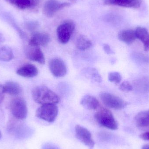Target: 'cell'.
<instances>
[{
  "label": "cell",
  "mask_w": 149,
  "mask_h": 149,
  "mask_svg": "<svg viewBox=\"0 0 149 149\" xmlns=\"http://www.w3.org/2000/svg\"><path fill=\"white\" fill-rule=\"evenodd\" d=\"M32 96L36 103L41 105L58 103L60 98L51 89L44 85L37 86L33 88Z\"/></svg>",
  "instance_id": "cell-1"
},
{
  "label": "cell",
  "mask_w": 149,
  "mask_h": 149,
  "mask_svg": "<svg viewBox=\"0 0 149 149\" xmlns=\"http://www.w3.org/2000/svg\"><path fill=\"white\" fill-rule=\"evenodd\" d=\"M18 120H11L9 122L7 126L8 132L18 139H26L31 136L33 133L32 130Z\"/></svg>",
  "instance_id": "cell-2"
},
{
  "label": "cell",
  "mask_w": 149,
  "mask_h": 149,
  "mask_svg": "<svg viewBox=\"0 0 149 149\" xmlns=\"http://www.w3.org/2000/svg\"><path fill=\"white\" fill-rule=\"evenodd\" d=\"M95 118L102 127L111 130H116L118 128V124L113 113L107 109H100L95 115Z\"/></svg>",
  "instance_id": "cell-3"
},
{
  "label": "cell",
  "mask_w": 149,
  "mask_h": 149,
  "mask_svg": "<svg viewBox=\"0 0 149 149\" xmlns=\"http://www.w3.org/2000/svg\"><path fill=\"white\" fill-rule=\"evenodd\" d=\"M58 113V107L56 104H44L38 109L36 115L39 119L52 123L56 119Z\"/></svg>",
  "instance_id": "cell-4"
},
{
  "label": "cell",
  "mask_w": 149,
  "mask_h": 149,
  "mask_svg": "<svg viewBox=\"0 0 149 149\" xmlns=\"http://www.w3.org/2000/svg\"><path fill=\"white\" fill-rule=\"evenodd\" d=\"M10 112L17 120H23L27 117L28 108L26 102L23 98L18 97L13 99L10 105Z\"/></svg>",
  "instance_id": "cell-5"
},
{
  "label": "cell",
  "mask_w": 149,
  "mask_h": 149,
  "mask_svg": "<svg viewBox=\"0 0 149 149\" xmlns=\"http://www.w3.org/2000/svg\"><path fill=\"white\" fill-rule=\"evenodd\" d=\"M75 29V24L71 20H66L57 29V36L61 43L65 44L70 41Z\"/></svg>",
  "instance_id": "cell-6"
},
{
  "label": "cell",
  "mask_w": 149,
  "mask_h": 149,
  "mask_svg": "<svg viewBox=\"0 0 149 149\" xmlns=\"http://www.w3.org/2000/svg\"><path fill=\"white\" fill-rule=\"evenodd\" d=\"M100 98L105 106L113 109H123L128 105L121 98L109 93H102Z\"/></svg>",
  "instance_id": "cell-7"
},
{
  "label": "cell",
  "mask_w": 149,
  "mask_h": 149,
  "mask_svg": "<svg viewBox=\"0 0 149 149\" xmlns=\"http://www.w3.org/2000/svg\"><path fill=\"white\" fill-rule=\"evenodd\" d=\"M70 5V3L61 2L57 0H47L44 5L43 11L46 17H52L58 11Z\"/></svg>",
  "instance_id": "cell-8"
},
{
  "label": "cell",
  "mask_w": 149,
  "mask_h": 149,
  "mask_svg": "<svg viewBox=\"0 0 149 149\" xmlns=\"http://www.w3.org/2000/svg\"><path fill=\"white\" fill-rule=\"evenodd\" d=\"M76 138L90 149H93L95 142L90 131L86 128L77 125L75 127Z\"/></svg>",
  "instance_id": "cell-9"
},
{
  "label": "cell",
  "mask_w": 149,
  "mask_h": 149,
  "mask_svg": "<svg viewBox=\"0 0 149 149\" xmlns=\"http://www.w3.org/2000/svg\"><path fill=\"white\" fill-rule=\"evenodd\" d=\"M24 53L26 57L29 60L41 64L45 63V57L40 47L29 45L25 48Z\"/></svg>",
  "instance_id": "cell-10"
},
{
  "label": "cell",
  "mask_w": 149,
  "mask_h": 149,
  "mask_svg": "<svg viewBox=\"0 0 149 149\" xmlns=\"http://www.w3.org/2000/svg\"><path fill=\"white\" fill-rule=\"evenodd\" d=\"M49 68L52 74L57 78L64 77L67 74L66 65L60 58L52 59L49 63Z\"/></svg>",
  "instance_id": "cell-11"
},
{
  "label": "cell",
  "mask_w": 149,
  "mask_h": 149,
  "mask_svg": "<svg viewBox=\"0 0 149 149\" xmlns=\"http://www.w3.org/2000/svg\"><path fill=\"white\" fill-rule=\"evenodd\" d=\"M103 3L106 5L138 9L141 6L142 0H104Z\"/></svg>",
  "instance_id": "cell-12"
},
{
  "label": "cell",
  "mask_w": 149,
  "mask_h": 149,
  "mask_svg": "<svg viewBox=\"0 0 149 149\" xmlns=\"http://www.w3.org/2000/svg\"><path fill=\"white\" fill-rule=\"evenodd\" d=\"M50 41V37L48 33L36 32L31 38L29 45L38 47L46 46L49 42Z\"/></svg>",
  "instance_id": "cell-13"
},
{
  "label": "cell",
  "mask_w": 149,
  "mask_h": 149,
  "mask_svg": "<svg viewBox=\"0 0 149 149\" xmlns=\"http://www.w3.org/2000/svg\"><path fill=\"white\" fill-rule=\"evenodd\" d=\"M7 2L21 10H26L37 7L40 0H5Z\"/></svg>",
  "instance_id": "cell-14"
},
{
  "label": "cell",
  "mask_w": 149,
  "mask_h": 149,
  "mask_svg": "<svg viewBox=\"0 0 149 149\" xmlns=\"http://www.w3.org/2000/svg\"><path fill=\"white\" fill-rule=\"evenodd\" d=\"M37 67L31 64H27L20 67L17 70V74L25 78H33L38 74Z\"/></svg>",
  "instance_id": "cell-15"
},
{
  "label": "cell",
  "mask_w": 149,
  "mask_h": 149,
  "mask_svg": "<svg viewBox=\"0 0 149 149\" xmlns=\"http://www.w3.org/2000/svg\"><path fill=\"white\" fill-rule=\"evenodd\" d=\"M136 38L139 39L143 45L145 51H149V32L144 27L138 26L135 30Z\"/></svg>",
  "instance_id": "cell-16"
},
{
  "label": "cell",
  "mask_w": 149,
  "mask_h": 149,
  "mask_svg": "<svg viewBox=\"0 0 149 149\" xmlns=\"http://www.w3.org/2000/svg\"><path fill=\"white\" fill-rule=\"evenodd\" d=\"M80 103L84 108L89 110H96L100 106L98 100L91 95H85L81 99Z\"/></svg>",
  "instance_id": "cell-17"
},
{
  "label": "cell",
  "mask_w": 149,
  "mask_h": 149,
  "mask_svg": "<svg viewBox=\"0 0 149 149\" xmlns=\"http://www.w3.org/2000/svg\"><path fill=\"white\" fill-rule=\"evenodd\" d=\"M118 38L120 41L128 45L133 43L136 39L135 31L132 29L122 31L118 34Z\"/></svg>",
  "instance_id": "cell-18"
},
{
  "label": "cell",
  "mask_w": 149,
  "mask_h": 149,
  "mask_svg": "<svg viewBox=\"0 0 149 149\" xmlns=\"http://www.w3.org/2000/svg\"><path fill=\"white\" fill-rule=\"evenodd\" d=\"M5 93L9 95H19L22 92V88L20 85L15 81H9L6 82L3 86Z\"/></svg>",
  "instance_id": "cell-19"
},
{
  "label": "cell",
  "mask_w": 149,
  "mask_h": 149,
  "mask_svg": "<svg viewBox=\"0 0 149 149\" xmlns=\"http://www.w3.org/2000/svg\"><path fill=\"white\" fill-rule=\"evenodd\" d=\"M136 124L140 127L149 126V110H145L138 113L135 117Z\"/></svg>",
  "instance_id": "cell-20"
},
{
  "label": "cell",
  "mask_w": 149,
  "mask_h": 149,
  "mask_svg": "<svg viewBox=\"0 0 149 149\" xmlns=\"http://www.w3.org/2000/svg\"><path fill=\"white\" fill-rule=\"evenodd\" d=\"M83 74L88 79L93 81L95 82H101L102 81L101 76L99 72L93 68H88L84 69L82 71Z\"/></svg>",
  "instance_id": "cell-21"
},
{
  "label": "cell",
  "mask_w": 149,
  "mask_h": 149,
  "mask_svg": "<svg viewBox=\"0 0 149 149\" xmlns=\"http://www.w3.org/2000/svg\"><path fill=\"white\" fill-rule=\"evenodd\" d=\"M14 58L13 51L6 45H0V61L9 62Z\"/></svg>",
  "instance_id": "cell-22"
},
{
  "label": "cell",
  "mask_w": 149,
  "mask_h": 149,
  "mask_svg": "<svg viewBox=\"0 0 149 149\" xmlns=\"http://www.w3.org/2000/svg\"><path fill=\"white\" fill-rule=\"evenodd\" d=\"M91 41L83 35H80L77 38L76 41V46L80 50H85L92 46Z\"/></svg>",
  "instance_id": "cell-23"
},
{
  "label": "cell",
  "mask_w": 149,
  "mask_h": 149,
  "mask_svg": "<svg viewBox=\"0 0 149 149\" xmlns=\"http://www.w3.org/2000/svg\"><path fill=\"white\" fill-rule=\"evenodd\" d=\"M108 79L110 82L118 84L121 81L122 76L119 72H110L108 74Z\"/></svg>",
  "instance_id": "cell-24"
},
{
  "label": "cell",
  "mask_w": 149,
  "mask_h": 149,
  "mask_svg": "<svg viewBox=\"0 0 149 149\" xmlns=\"http://www.w3.org/2000/svg\"><path fill=\"white\" fill-rule=\"evenodd\" d=\"M119 88L123 92H128L133 90V86L129 81H124L120 85Z\"/></svg>",
  "instance_id": "cell-25"
},
{
  "label": "cell",
  "mask_w": 149,
  "mask_h": 149,
  "mask_svg": "<svg viewBox=\"0 0 149 149\" xmlns=\"http://www.w3.org/2000/svg\"><path fill=\"white\" fill-rule=\"evenodd\" d=\"M38 26V24L36 22H28L26 24V27L29 31H33L36 30Z\"/></svg>",
  "instance_id": "cell-26"
},
{
  "label": "cell",
  "mask_w": 149,
  "mask_h": 149,
  "mask_svg": "<svg viewBox=\"0 0 149 149\" xmlns=\"http://www.w3.org/2000/svg\"><path fill=\"white\" fill-rule=\"evenodd\" d=\"M103 48L104 51L108 55L114 54V52L113 51V50L111 49V47L108 45L104 44L103 45Z\"/></svg>",
  "instance_id": "cell-27"
},
{
  "label": "cell",
  "mask_w": 149,
  "mask_h": 149,
  "mask_svg": "<svg viewBox=\"0 0 149 149\" xmlns=\"http://www.w3.org/2000/svg\"><path fill=\"white\" fill-rule=\"evenodd\" d=\"M42 149H59L57 147L51 143H47L42 146Z\"/></svg>",
  "instance_id": "cell-28"
},
{
  "label": "cell",
  "mask_w": 149,
  "mask_h": 149,
  "mask_svg": "<svg viewBox=\"0 0 149 149\" xmlns=\"http://www.w3.org/2000/svg\"><path fill=\"white\" fill-rule=\"evenodd\" d=\"M5 94L3 86L0 85V103H1L4 99Z\"/></svg>",
  "instance_id": "cell-29"
},
{
  "label": "cell",
  "mask_w": 149,
  "mask_h": 149,
  "mask_svg": "<svg viewBox=\"0 0 149 149\" xmlns=\"http://www.w3.org/2000/svg\"><path fill=\"white\" fill-rule=\"evenodd\" d=\"M140 137L142 140L149 141V132L142 133L140 135Z\"/></svg>",
  "instance_id": "cell-30"
},
{
  "label": "cell",
  "mask_w": 149,
  "mask_h": 149,
  "mask_svg": "<svg viewBox=\"0 0 149 149\" xmlns=\"http://www.w3.org/2000/svg\"><path fill=\"white\" fill-rule=\"evenodd\" d=\"M5 41V38L3 35L0 32V43L3 42Z\"/></svg>",
  "instance_id": "cell-31"
},
{
  "label": "cell",
  "mask_w": 149,
  "mask_h": 149,
  "mask_svg": "<svg viewBox=\"0 0 149 149\" xmlns=\"http://www.w3.org/2000/svg\"><path fill=\"white\" fill-rule=\"evenodd\" d=\"M142 149H149V145H143L142 148Z\"/></svg>",
  "instance_id": "cell-32"
},
{
  "label": "cell",
  "mask_w": 149,
  "mask_h": 149,
  "mask_svg": "<svg viewBox=\"0 0 149 149\" xmlns=\"http://www.w3.org/2000/svg\"><path fill=\"white\" fill-rule=\"evenodd\" d=\"M1 131H0V139H1Z\"/></svg>",
  "instance_id": "cell-33"
}]
</instances>
